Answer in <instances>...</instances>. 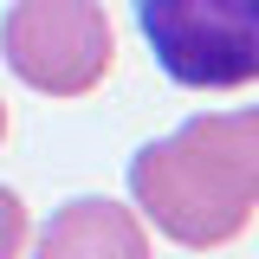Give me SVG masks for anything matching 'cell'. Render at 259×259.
Returning <instances> with one entry per match:
<instances>
[{"label":"cell","instance_id":"cell-4","mask_svg":"<svg viewBox=\"0 0 259 259\" xmlns=\"http://www.w3.org/2000/svg\"><path fill=\"white\" fill-rule=\"evenodd\" d=\"M32 259H156V246H149V227L136 207L104 201V194H78L39 227Z\"/></svg>","mask_w":259,"mask_h":259},{"label":"cell","instance_id":"cell-6","mask_svg":"<svg viewBox=\"0 0 259 259\" xmlns=\"http://www.w3.org/2000/svg\"><path fill=\"white\" fill-rule=\"evenodd\" d=\"M0 143H7V104H0Z\"/></svg>","mask_w":259,"mask_h":259},{"label":"cell","instance_id":"cell-2","mask_svg":"<svg viewBox=\"0 0 259 259\" xmlns=\"http://www.w3.org/2000/svg\"><path fill=\"white\" fill-rule=\"evenodd\" d=\"M0 59L39 97H91L117 65L104 0H13L0 20Z\"/></svg>","mask_w":259,"mask_h":259},{"label":"cell","instance_id":"cell-5","mask_svg":"<svg viewBox=\"0 0 259 259\" xmlns=\"http://www.w3.org/2000/svg\"><path fill=\"white\" fill-rule=\"evenodd\" d=\"M26 233H32L26 201H20L13 188H0V259H20V253H26Z\"/></svg>","mask_w":259,"mask_h":259},{"label":"cell","instance_id":"cell-1","mask_svg":"<svg viewBox=\"0 0 259 259\" xmlns=\"http://www.w3.org/2000/svg\"><path fill=\"white\" fill-rule=\"evenodd\" d=\"M130 201L162 240L207 253L233 246L259 207V104L253 110H201L175 136L130 156Z\"/></svg>","mask_w":259,"mask_h":259},{"label":"cell","instance_id":"cell-3","mask_svg":"<svg viewBox=\"0 0 259 259\" xmlns=\"http://www.w3.org/2000/svg\"><path fill=\"white\" fill-rule=\"evenodd\" d=\"M136 26L188 91L259 84V0H136Z\"/></svg>","mask_w":259,"mask_h":259}]
</instances>
